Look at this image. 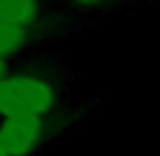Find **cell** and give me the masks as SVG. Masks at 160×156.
I'll return each mask as SVG.
<instances>
[{
    "label": "cell",
    "instance_id": "6da1fadb",
    "mask_svg": "<svg viewBox=\"0 0 160 156\" xmlns=\"http://www.w3.org/2000/svg\"><path fill=\"white\" fill-rule=\"evenodd\" d=\"M60 101V76L37 62L33 66L14 68L0 82V119L52 115Z\"/></svg>",
    "mask_w": 160,
    "mask_h": 156
},
{
    "label": "cell",
    "instance_id": "52a82bcc",
    "mask_svg": "<svg viewBox=\"0 0 160 156\" xmlns=\"http://www.w3.org/2000/svg\"><path fill=\"white\" fill-rule=\"evenodd\" d=\"M0 156H10L8 150H6V146H4V142H2V138H0Z\"/></svg>",
    "mask_w": 160,
    "mask_h": 156
},
{
    "label": "cell",
    "instance_id": "5b68a950",
    "mask_svg": "<svg viewBox=\"0 0 160 156\" xmlns=\"http://www.w3.org/2000/svg\"><path fill=\"white\" fill-rule=\"evenodd\" d=\"M53 2L66 17L76 21L82 29L92 23L94 14H103L107 8L117 4L119 0H53Z\"/></svg>",
    "mask_w": 160,
    "mask_h": 156
},
{
    "label": "cell",
    "instance_id": "277c9868",
    "mask_svg": "<svg viewBox=\"0 0 160 156\" xmlns=\"http://www.w3.org/2000/svg\"><path fill=\"white\" fill-rule=\"evenodd\" d=\"M53 39L56 37L45 35L41 31H35V29L0 23V60L21 62L25 56L45 48Z\"/></svg>",
    "mask_w": 160,
    "mask_h": 156
},
{
    "label": "cell",
    "instance_id": "7a4b0ae2",
    "mask_svg": "<svg viewBox=\"0 0 160 156\" xmlns=\"http://www.w3.org/2000/svg\"><path fill=\"white\" fill-rule=\"evenodd\" d=\"M0 23L35 29L52 37L80 29V25L62 13L53 0H0Z\"/></svg>",
    "mask_w": 160,
    "mask_h": 156
},
{
    "label": "cell",
    "instance_id": "8992f818",
    "mask_svg": "<svg viewBox=\"0 0 160 156\" xmlns=\"http://www.w3.org/2000/svg\"><path fill=\"white\" fill-rule=\"evenodd\" d=\"M17 68V62H6V60H0V82L4 80L6 76Z\"/></svg>",
    "mask_w": 160,
    "mask_h": 156
},
{
    "label": "cell",
    "instance_id": "3957f363",
    "mask_svg": "<svg viewBox=\"0 0 160 156\" xmlns=\"http://www.w3.org/2000/svg\"><path fill=\"white\" fill-rule=\"evenodd\" d=\"M52 115H29V117L0 119V138L10 156H29L35 152L49 133Z\"/></svg>",
    "mask_w": 160,
    "mask_h": 156
}]
</instances>
